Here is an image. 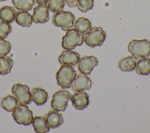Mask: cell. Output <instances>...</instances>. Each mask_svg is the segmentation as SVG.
I'll list each match as a JSON object with an SVG mask.
<instances>
[{
  "mask_svg": "<svg viewBox=\"0 0 150 133\" xmlns=\"http://www.w3.org/2000/svg\"><path fill=\"white\" fill-rule=\"evenodd\" d=\"M127 49L137 59L150 56V40L147 39L131 40L128 44Z\"/></svg>",
  "mask_w": 150,
  "mask_h": 133,
  "instance_id": "1",
  "label": "cell"
},
{
  "mask_svg": "<svg viewBox=\"0 0 150 133\" xmlns=\"http://www.w3.org/2000/svg\"><path fill=\"white\" fill-rule=\"evenodd\" d=\"M77 75V71L71 65H62L56 74L57 84L63 88H68Z\"/></svg>",
  "mask_w": 150,
  "mask_h": 133,
  "instance_id": "2",
  "label": "cell"
},
{
  "mask_svg": "<svg viewBox=\"0 0 150 133\" xmlns=\"http://www.w3.org/2000/svg\"><path fill=\"white\" fill-rule=\"evenodd\" d=\"M75 16L70 11H60L53 14L52 22L57 27H60L64 31H67L74 25Z\"/></svg>",
  "mask_w": 150,
  "mask_h": 133,
  "instance_id": "3",
  "label": "cell"
},
{
  "mask_svg": "<svg viewBox=\"0 0 150 133\" xmlns=\"http://www.w3.org/2000/svg\"><path fill=\"white\" fill-rule=\"evenodd\" d=\"M106 38V33L100 26H94L84 36V42L91 47L100 46L103 44Z\"/></svg>",
  "mask_w": 150,
  "mask_h": 133,
  "instance_id": "4",
  "label": "cell"
},
{
  "mask_svg": "<svg viewBox=\"0 0 150 133\" xmlns=\"http://www.w3.org/2000/svg\"><path fill=\"white\" fill-rule=\"evenodd\" d=\"M84 35L78 32L75 29H70L62 37V46L66 50H73L77 46L82 45Z\"/></svg>",
  "mask_w": 150,
  "mask_h": 133,
  "instance_id": "5",
  "label": "cell"
},
{
  "mask_svg": "<svg viewBox=\"0 0 150 133\" xmlns=\"http://www.w3.org/2000/svg\"><path fill=\"white\" fill-rule=\"evenodd\" d=\"M12 116L13 120L19 124L29 125L33 120L32 111L26 104H19L17 108L12 111Z\"/></svg>",
  "mask_w": 150,
  "mask_h": 133,
  "instance_id": "6",
  "label": "cell"
},
{
  "mask_svg": "<svg viewBox=\"0 0 150 133\" xmlns=\"http://www.w3.org/2000/svg\"><path fill=\"white\" fill-rule=\"evenodd\" d=\"M70 93L63 89L55 92L50 102L52 108L57 111H64L70 98Z\"/></svg>",
  "mask_w": 150,
  "mask_h": 133,
  "instance_id": "7",
  "label": "cell"
},
{
  "mask_svg": "<svg viewBox=\"0 0 150 133\" xmlns=\"http://www.w3.org/2000/svg\"><path fill=\"white\" fill-rule=\"evenodd\" d=\"M12 92L20 104H29L32 101L29 87L26 84L16 83L12 86Z\"/></svg>",
  "mask_w": 150,
  "mask_h": 133,
  "instance_id": "8",
  "label": "cell"
},
{
  "mask_svg": "<svg viewBox=\"0 0 150 133\" xmlns=\"http://www.w3.org/2000/svg\"><path fill=\"white\" fill-rule=\"evenodd\" d=\"M78 64L79 71L85 75H88L91 73L94 67L98 64V60L96 56H83L80 59Z\"/></svg>",
  "mask_w": 150,
  "mask_h": 133,
  "instance_id": "9",
  "label": "cell"
},
{
  "mask_svg": "<svg viewBox=\"0 0 150 133\" xmlns=\"http://www.w3.org/2000/svg\"><path fill=\"white\" fill-rule=\"evenodd\" d=\"M92 86V81L87 75L80 73L74 77L71 87L74 91H80L84 90H88Z\"/></svg>",
  "mask_w": 150,
  "mask_h": 133,
  "instance_id": "10",
  "label": "cell"
},
{
  "mask_svg": "<svg viewBox=\"0 0 150 133\" xmlns=\"http://www.w3.org/2000/svg\"><path fill=\"white\" fill-rule=\"evenodd\" d=\"M73 107L78 110H82L86 108L90 103L89 96L84 91H76L70 98Z\"/></svg>",
  "mask_w": 150,
  "mask_h": 133,
  "instance_id": "11",
  "label": "cell"
},
{
  "mask_svg": "<svg viewBox=\"0 0 150 133\" xmlns=\"http://www.w3.org/2000/svg\"><path fill=\"white\" fill-rule=\"evenodd\" d=\"M49 9L46 5H39L33 8V22L36 23H45L49 19Z\"/></svg>",
  "mask_w": 150,
  "mask_h": 133,
  "instance_id": "12",
  "label": "cell"
},
{
  "mask_svg": "<svg viewBox=\"0 0 150 133\" xmlns=\"http://www.w3.org/2000/svg\"><path fill=\"white\" fill-rule=\"evenodd\" d=\"M80 59L79 53L71 50H63L58 57L59 63L62 64L66 65H76Z\"/></svg>",
  "mask_w": 150,
  "mask_h": 133,
  "instance_id": "13",
  "label": "cell"
},
{
  "mask_svg": "<svg viewBox=\"0 0 150 133\" xmlns=\"http://www.w3.org/2000/svg\"><path fill=\"white\" fill-rule=\"evenodd\" d=\"M45 118L48 126L51 128L59 127L62 125L64 122L62 114L56 110L49 111L45 115Z\"/></svg>",
  "mask_w": 150,
  "mask_h": 133,
  "instance_id": "14",
  "label": "cell"
},
{
  "mask_svg": "<svg viewBox=\"0 0 150 133\" xmlns=\"http://www.w3.org/2000/svg\"><path fill=\"white\" fill-rule=\"evenodd\" d=\"M31 99L37 105L44 104L48 99L47 91L40 87L33 88L30 91Z\"/></svg>",
  "mask_w": 150,
  "mask_h": 133,
  "instance_id": "15",
  "label": "cell"
},
{
  "mask_svg": "<svg viewBox=\"0 0 150 133\" xmlns=\"http://www.w3.org/2000/svg\"><path fill=\"white\" fill-rule=\"evenodd\" d=\"M32 124L35 131L37 133H46L50 130V127L48 126L45 117L42 115L34 117Z\"/></svg>",
  "mask_w": 150,
  "mask_h": 133,
  "instance_id": "16",
  "label": "cell"
},
{
  "mask_svg": "<svg viewBox=\"0 0 150 133\" xmlns=\"http://www.w3.org/2000/svg\"><path fill=\"white\" fill-rule=\"evenodd\" d=\"M137 63V58L133 56H128L119 60L118 66L123 71H132L135 69Z\"/></svg>",
  "mask_w": 150,
  "mask_h": 133,
  "instance_id": "17",
  "label": "cell"
},
{
  "mask_svg": "<svg viewBox=\"0 0 150 133\" xmlns=\"http://www.w3.org/2000/svg\"><path fill=\"white\" fill-rule=\"evenodd\" d=\"M16 11L11 6L5 5L0 9V19L8 23H12L15 20Z\"/></svg>",
  "mask_w": 150,
  "mask_h": 133,
  "instance_id": "18",
  "label": "cell"
},
{
  "mask_svg": "<svg viewBox=\"0 0 150 133\" xmlns=\"http://www.w3.org/2000/svg\"><path fill=\"white\" fill-rule=\"evenodd\" d=\"M15 21L22 27H29L33 22L32 16L28 11H19L16 12Z\"/></svg>",
  "mask_w": 150,
  "mask_h": 133,
  "instance_id": "19",
  "label": "cell"
},
{
  "mask_svg": "<svg viewBox=\"0 0 150 133\" xmlns=\"http://www.w3.org/2000/svg\"><path fill=\"white\" fill-rule=\"evenodd\" d=\"M1 104L5 111L11 112L14 111L19 105V101L15 96L8 94L2 98Z\"/></svg>",
  "mask_w": 150,
  "mask_h": 133,
  "instance_id": "20",
  "label": "cell"
},
{
  "mask_svg": "<svg viewBox=\"0 0 150 133\" xmlns=\"http://www.w3.org/2000/svg\"><path fill=\"white\" fill-rule=\"evenodd\" d=\"M74 27L78 32L85 35L91 28V22L86 18L80 17L76 21Z\"/></svg>",
  "mask_w": 150,
  "mask_h": 133,
  "instance_id": "21",
  "label": "cell"
},
{
  "mask_svg": "<svg viewBox=\"0 0 150 133\" xmlns=\"http://www.w3.org/2000/svg\"><path fill=\"white\" fill-rule=\"evenodd\" d=\"M136 72L140 75L150 74V59L148 57L141 58L136 63L135 67Z\"/></svg>",
  "mask_w": 150,
  "mask_h": 133,
  "instance_id": "22",
  "label": "cell"
},
{
  "mask_svg": "<svg viewBox=\"0 0 150 133\" xmlns=\"http://www.w3.org/2000/svg\"><path fill=\"white\" fill-rule=\"evenodd\" d=\"M13 64V60L9 56L0 57V74L5 75L9 73Z\"/></svg>",
  "mask_w": 150,
  "mask_h": 133,
  "instance_id": "23",
  "label": "cell"
},
{
  "mask_svg": "<svg viewBox=\"0 0 150 133\" xmlns=\"http://www.w3.org/2000/svg\"><path fill=\"white\" fill-rule=\"evenodd\" d=\"M15 8L19 11H28L33 8L35 5V0H12Z\"/></svg>",
  "mask_w": 150,
  "mask_h": 133,
  "instance_id": "24",
  "label": "cell"
},
{
  "mask_svg": "<svg viewBox=\"0 0 150 133\" xmlns=\"http://www.w3.org/2000/svg\"><path fill=\"white\" fill-rule=\"evenodd\" d=\"M65 2L64 0H48L47 3L49 11L53 13L62 11Z\"/></svg>",
  "mask_w": 150,
  "mask_h": 133,
  "instance_id": "25",
  "label": "cell"
},
{
  "mask_svg": "<svg viewBox=\"0 0 150 133\" xmlns=\"http://www.w3.org/2000/svg\"><path fill=\"white\" fill-rule=\"evenodd\" d=\"M12 26L10 23L0 21V39H5L11 32Z\"/></svg>",
  "mask_w": 150,
  "mask_h": 133,
  "instance_id": "26",
  "label": "cell"
},
{
  "mask_svg": "<svg viewBox=\"0 0 150 133\" xmlns=\"http://www.w3.org/2000/svg\"><path fill=\"white\" fill-rule=\"evenodd\" d=\"M77 8L83 12L92 9L94 6V0H78Z\"/></svg>",
  "mask_w": 150,
  "mask_h": 133,
  "instance_id": "27",
  "label": "cell"
},
{
  "mask_svg": "<svg viewBox=\"0 0 150 133\" xmlns=\"http://www.w3.org/2000/svg\"><path fill=\"white\" fill-rule=\"evenodd\" d=\"M11 45L9 42L4 39H0V57L6 56L11 51Z\"/></svg>",
  "mask_w": 150,
  "mask_h": 133,
  "instance_id": "28",
  "label": "cell"
},
{
  "mask_svg": "<svg viewBox=\"0 0 150 133\" xmlns=\"http://www.w3.org/2000/svg\"><path fill=\"white\" fill-rule=\"evenodd\" d=\"M65 3L70 7H75L77 5L78 0H64Z\"/></svg>",
  "mask_w": 150,
  "mask_h": 133,
  "instance_id": "29",
  "label": "cell"
},
{
  "mask_svg": "<svg viewBox=\"0 0 150 133\" xmlns=\"http://www.w3.org/2000/svg\"><path fill=\"white\" fill-rule=\"evenodd\" d=\"M48 0H35L38 5H46Z\"/></svg>",
  "mask_w": 150,
  "mask_h": 133,
  "instance_id": "30",
  "label": "cell"
},
{
  "mask_svg": "<svg viewBox=\"0 0 150 133\" xmlns=\"http://www.w3.org/2000/svg\"><path fill=\"white\" fill-rule=\"evenodd\" d=\"M6 1V0H0V1Z\"/></svg>",
  "mask_w": 150,
  "mask_h": 133,
  "instance_id": "31",
  "label": "cell"
}]
</instances>
